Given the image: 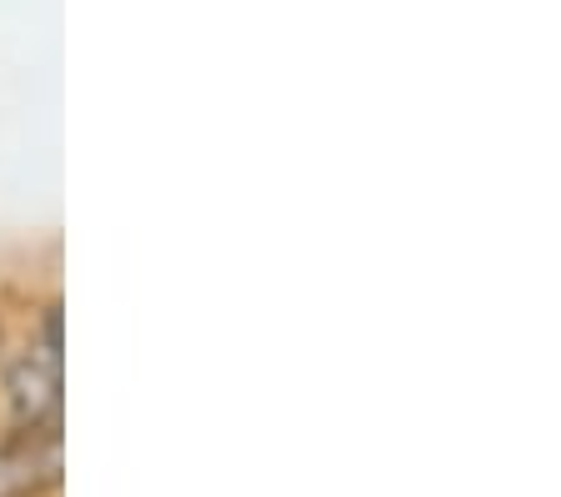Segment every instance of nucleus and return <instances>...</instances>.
I'll use <instances>...</instances> for the list:
<instances>
[{
	"label": "nucleus",
	"instance_id": "nucleus-1",
	"mask_svg": "<svg viewBox=\"0 0 561 497\" xmlns=\"http://www.w3.org/2000/svg\"><path fill=\"white\" fill-rule=\"evenodd\" d=\"M11 403H15V417H21L25 427L56 422V413H60V352L46 347V357H25V362H15Z\"/></svg>",
	"mask_w": 561,
	"mask_h": 497
}]
</instances>
